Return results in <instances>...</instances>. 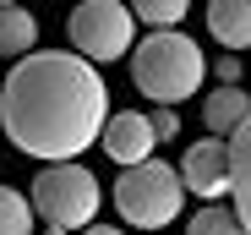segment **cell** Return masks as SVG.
<instances>
[{
  "instance_id": "9a60e30c",
  "label": "cell",
  "mask_w": 251,
  "mask_h": 235,
  "mask_svg": "<svg viewBox=\"0 0 251 235\" xmlns=\"http://www.w3.org/2000/svg\"><path fill=\"white\" fill-rule=\"evenodd\" d=\"M148 121H153V137H158V148L180 137V109H175V104H153V109H148Z\"/></svg>"
},
{
  "instance_id": "3957f363",
  "label": "cell",
  "mask_w": 251,
  "mask_h": 235,
  "mask_svg": "<svg viewBox=\"0 0 251 235\" xmlns=\"http://www.w3.org/2000/svg\"><path fill=\"white\" fill-rule=\"evenodd\" d=\"M27 203H33L38 219H44V230H82V224L99 219L104 186H99V175L88 164L66 159V164H44V170L33 175Z\"/></svg>"
},
{
  "instance_id": "7a4b0ae2",
  "label": "cell",
  "mask_w": 251,
  "mask_h": 235,
  "mask_svg": "<svg viewBox=\"0 0 251 235\" xmlns=\"http://www.w3.org/2000/svg\"><path fill=\"white\" fill-rule=\"evenodd\" d=\"M126 66H131V82H137V93L148 104H180V99H191L207 82V55L180 27L148 33L142 44L126 55Z\"/></svg>"
},
{
  "instance_id": "2e32d148",
  "label": "cell",
  "mask_w": 251,
  "mask_h": 235,
  "mask_svg": "<svg viewBox=\"0 0 251 235\" xmlns=\"http://www.w3.org/2000/svg\"><path fill=\"white\" fill-rule=\"evenodd\" d=\"M207 66H213L219 82H240V71H246V60H207Z\"/></svg>"
},
{
  "instance_id": "ac0fdd59",
  "label": "cell",
  "mask_w": 251,
  "mask_h": 235,
  "mask_svg": "<svg viewBox=\"0 0 251 235\" xmlns=\"http://www.w3.org/2000/svg\"><path fill=\"white\" fill-rule=\"evenodd\" d=\"M44 235H71V230H44Z\"/></svg>"
},
{
  "instance_id": "277c9868",
  "label": "cell",
  "mask_w": 251,
  "mask_h": 235,
  "mask_svg": "<svg viewBox=\"0 0 251 235\" xmlns=\"http://www.w3.org/2000/svg\"><path fill=\"white\" fill-rule=\"evenodd\" d=\"M115 213L137 230H170L180 219V203H186V186H180V170L164 164V159H142L131 170H120L115 181Z\"/></svg>"
},
{
  "instance_id": "8992f818",
  "label": "cell",
  "mask_w": 251,
  "mask_h": 235,
  "mask_svg": "<svg viewBox=\"0 0 251 235\" xmlns=\"http://www.w3.org/2000/svg\"><path fill=\"white\" fill-rule=\"evenodd\" d=\"M180 186H186V197H202V203L229 197V148H224V137H202L180 153Z\"/></svg>"
},
{
  "instance_id": "6da1fadb",
  "label": "cell",
  "mask_w": 251,
  "mask_h": 235,
  "mask_svg": "<svg viewBox=\"0 0 251 235\" xmlns=\"http://www.w3.org/2000/svg\"><path fill=\"white\" fill-rule=\"evenodd\" d=\"M109 88L93 60L71 50H33L0 82V131L38 164H66L104 137Z\"/></svg>"
},
{
  "instance_id": "5b68a950",
  "label": "cell",
  "mask_w": 251,
  "mask_h": 235,
  "mask_svg": "<svg viewBox=\"0 0 251 235\" xmlns=\"http://www.w3.org/2000/svg\"><path fill=\"white\" fill-rule=\"evenodd\" d=\"M66 38H71V55L109 66L137 50V17L126 0H76L66 17Z\"/></svg>"
},
{
  "instance_id": "d6986e66",
  "label": "cell",
  "mask_w": 251,
  "mask_h": 235,
  "mask_svg": "<svg viewBox=\"0 0 251 235\" xmlns=\"http://www.w3.org/2000/svg\"><path fill=\"white\" fill-rule=\"evenodd\" d=\"M0 6H22V0H0Z\"/></svg>"
},
{
  "instance_id": "e0dca14e",
  "label": "cell",
  "mask_w": 251,
  "mask_h": 235,
  "mask_svg": "<svg viewBox=\"0 0 251 235\" xmlns=\"http://www.w3.org/2000/svg\"><path fill=\"white\" fill-rule=\"evenodd\" d=\"M71 235H126V230H115V224H99V219H93V224H82V230H71Z\"/></svg>"
},
{
  "instance_id": "8fae6325",
  "label": "cell",
  "mask_w": 251,
  "mask_h": 235,
  "mask_svg": "<svg viewBox=\"0 0 251 235\" xmlns=\"http://www.w3.org/2000/svg\"><path fill=\"white\" fill-rule=\"evenodd\" d=\"M38 50V17L27 6H0V60H22Z\"/></svg>"
},
{
  "instance_id": "ba28073f",
  "label": "cell",
  "mask_w": 251,
  "mask_h": 235,
  "mask_svg": "<svg viewBox=\"0 0 251 235\" xmlns=\"http://www.w3.org/2000/svg\"><path fill=\"white\" fill-rule=\"evenodd\" d=\"M224 148H229V208L251 235V115L224 137Z\"/></svg>"
},
{
  "instance_id": "ffe728a7",
  "label": "cell",
  "mask_w": 251,
  "mask_h": 235,
  "mask_svg": "<svg viewBox=\"0 0 251 235\" xmlns=\"http://www.w3.org/2000/svg\"><path fill=\"white\" fill-rule=\"evenodd\" d=\"M246 71H251V60H246Z\"/></svg>"
},
{
  "instance_id": "5bb4252c",
  "label": "cell",
  "mask_w": 251,
  "mask_h": 235,
  "mask_svg": "<svg viewBox=\"0 0 251 235\" xmlns=\"http://www.w3.org/2000/svg\"><path fill=\"white\" fill-rule=\"evenodd\" d=\"M186 235H246V224L235 219V208L207 203V208H197V213L186 219Z\"/></svg>"
},
{
  "instance_id": "30bf717a",
  "label": "cell",
  "mask_w": 251,
  "mask_h": 235,
  "mask_svg": "<svg viewBox=\"0 0 251 235\" xmlns=\"http://www.w3.org/2000/svg\"><path fill=\"white\" fill-rule=\"evenodd\" d=\"M207 33L224 50H251V0H207Z\"/></svg>"
},
{
  "instance_id": "52a82bcc",
  "label": "cell",
  "mask_w": 251,
  "mask_h": 235,
  "mask_svg": "<svg viewBox=\"0 0 251 235\" xmlns=\"http://www.w3.org/2000/svg\"><path fill=\"white\" fill-rule=\"evenodd\" d=\"M99 148L109 153V159H115L120 170H131V164L153 159L158 137H153V121H148V109H109V121H104V137H99Z\"/></svg>"
},
{
  "instance_id": "4fadbf2b",
  "label": "cell",
  "mask_w": 251,
  "mask_h": 235,
  "mask_svg": "<svg viewBox=\"0 0 251 235\" xmlns=\"http://www.w3.org/2000/svg\"><path fill=\"white\" fill-rule=\"evenodd\" d=\"M126 6H131L137 22H148V27L158 33V27H180L186 11H191V0H126Z\"/></svg>"
},
{
  "instance_id": "9c48e42d",
  "label": "cell",
  "mask_w": 251,
  "mask_h": 235,
  "mask_svg": "<svg viewBox=\"0 0 251 235\" xmlns=\"http://www.w3.org/2000/svg\"><path fill=\"white\" fill-rule=\"evenodd\" d=\"M246 115H251V93H246L240 82H219L213 93L202 99V126H207V137H229Z\"/></svg>"
},
{
  "instance_id": "7c38bea8",
  "label": "cell",
  "mask_w": 251,
  "mask_h": 235,
  "mask_svg": "<svg viewBox=\"0 0 251 235\" xmlns=\"http://www.w3.org/2000/svg\"><path fill=\"white\" fill-rule=\"evenodd\" d=\"M33 224H38V213L27 203V191L0 186V235H33Z\"/></svg>"
}]
</instances>
